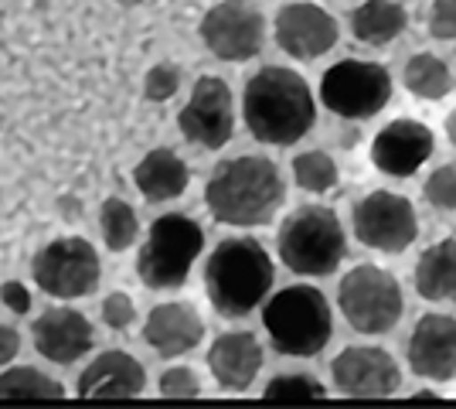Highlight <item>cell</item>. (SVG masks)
Here are the masks:
<instances>
[{"mask_svg":"<svg viewBox=\"0 0 456 409\" xmlns=\"http://www.w3.org/2000/svg\"><path fill=\"white\" fill-rule=\"evenodd\" d=\"M242 117H246V130L259 143L289 147L310 134L317 106L300 72L283 65H266L246 82Z\"/></svg>","mask_w":456,"mask_h":409,"instance_id":"obj_1","label":"cell"},{"mask_svg":"<svg viewBox=\"0 0 456 409\" xmlns=\"http://www.w3.org/2000/svg\"><path fill=\"white\" fill-rule=\"evenodd\" d=\"M286 198L280 168L266 157H232L222 160L208 177L205 205L222 225H266Z\"/></svg>","mask_w":456,"mask_h":409,"instance_id":"obj_2","label":"cell"},{"mask_svg":"<svg viewBox=\"0 0 456 409\" xmlns=\"http://www.w3.org/2000/svg\"><path fill=\"white\" fill-rule=\"evenodd\" d=\"M273 259L263 249V242L235 235L215 246V253L205 263V290L211 307L222 317H246L273 287Z\"/></svg>","mask_w":456,"mask_h":409,"instance_id":"obj_3","label":"cell"},{"mask_svg":"<svg viewBox=\"0 0 456 409\" xmlns=\"http://www.w3.org/2000/svg\"><path fill=\"white\" fill-rule=\"evenodd\" d=\"M263 324H266L273 348L289 358L321 355L334 331L327 297L317 287H304V283L276 293L263 311Z\"/></svg>","mask_w":456,"mask_h":409,"instance_id":"obj_4","label":"cell"},{"mask_svg":"<svg viewBox=\"0 0 456 409\" xmlns=\"http://www.w3.org/2000/svg\"><path fill=\"white\" fill-rule=\"evenodd\" d=\"M276 249L286 270L300 276H330L347 253L341 218L323 205H304L286 215L276 235Z\"/></svg>","mask_w":456,"mask_h":409,"instance_id":"obj_5","label":"cell"},{"mask_svg":"<svg viewBox=\"0 0 456 409\" xmlns=\"http://www.w3.org/2000/svg\"><path fill=\"white\" fill-rule=\"evenodd\" d=\"M205 249V233L188 215H160L147 229L136 256V276L151 290H177L188 283L194 259Z\"/></svg>","mask_w":456,"mask_h":409,"instance_id":"obj_6","label":"cell"},{"mask_svg":"<svg viewBox=\"0 0 456 409\" xmlns=\"http://www.w3.org/2000/svg\"><path fill=\"white\" fill-rule=\"evenodd\" d=\"M338 304L344 321L358 334L392 331L402 317L399 280L381 266H354L351 273H344Z\"/></svg>","mask_w":456,"mask_h":409,"instance_id":"obj_7","label":"cell"},{"mask_svg":"<svg viewBox=\"0 0 456 409\" xmlns=\"http://www.w3.org/2000/svg\"><path fill=\"white\" fill-rule=\"evenodd\" d=\"M392 99V76L379 61L344 59L321 78V102L344 119H368Z\"/></svg>","mask_w":456,"mask_h":409,"instance_id":"obj_8","label":"cell"},{"mask_svg":"<svg viewBox=\"0 0 456 409\" xmlns=\"http://www.w3.org/2000/svg\"><path fill=\"white\" fill-rule=\"evenodd\" d=\"M31 276L41 290L58 300H78L89 297L99 287V256H95L93 242H86L82 235H65L48 242L35 263H31Z\"/></svg>","mask_w":456,"mask_h":409,"instance_id":"obj_9","label":"cell"},{"mask_svg":"<svg viewBox=\"0 0 456 409\" xmlns=\"http://www.w3.org/2000/svg\"><path fill=\"white\" fill-rule=\"evenodd\" d=\"M201 41L215 59L248 61L263 52L266 18L252 0H222L201 18Z\"/></svg>","mask_w":456,"mask_h":409,"instance_id":"obj_10","label":"cell"},{"mask_svg":"<svg viewBox=\"0 0 456 409\" xmlns=\"http://www.w3.org/2000/svg\"><path fill=\"white\" fill-rule=\"evenodd\" d=\"M354 235L358 242L379 253H402L416 242L419 218L409 198L395 192H371L354 205Z\"/></svg>","mask_w":456,"mask_h":409,"instance_id":"obj_11","label":"cell"},{"mask_svg":"<svg viewBox=\"0 0 456 409\" xmlns=\"http://www.w3.org/2000/svg\"><path fill=\"white\" fill-rule=\"evenodd\" d=\"M177 127H181L184 140L205 147V151L225 147L232 134H235L232 89L215 76L198 78L194 89H191V99L184 102V110L177 113Z\"/></svg>","mask_w":456,"mask_h":409,"instance_id":"obj_12","label":"cell"},{"mask_svg":"<svg viewBox=\"0 0 456 409\" xmlns=\"http://www.w3.org/2000/svg\"><path fill=\"white\" fill-rule=\"evenodd\" d=\"M338 20L330 18L317 4H286L276 14V45L283 48L289 59H321L338 45Z\"/></svg>","mask_w":456,"mask_h":409,"instance_id":"obj_13","label":"cell"},{"mask_svg":"<svg viewBox=\"0 0 456 409\" xmlns=\"http://www.w3.org/2000/svg\"><path fill=\"white\" fill-rule=\"evenodd\" d=\"M330 379L344 396H392L402 386L395 358L381 348H344L330 362Z\"/></svg>","mask_w":456,"mask_h":409,"instance_id":"obj_14","label":"cell"},{"mask_svg":"<svg viewBox=\"0 0 456 409\" xmlns=\"http://www.w3.org/2000/svg\"><path fill=\"white\" fill-rule=\"evenodd\" d=\"M433 130L419 119H395L371 140V160L381 175L409 177L433 157Z\"/></svg>","mask_w":456,"mask_h":409,"instance_id":"obj_15","label":"cell"},{"mask_svg":"<svg viewBox=\"0 0 456 409\" xmlns=\"http://www.w3.org/2000/svg\"><path fill=\"white\" fill-rule=\"evenodd\" d=\"M409 369L419 379L453 382L456 379V317L426 314L409 338Z\"/></svg>","mask_w":456,"mask_h":409,"instance_id":"obj_16","label":"cell"},{"mask_svg":"<svg viewBox=\"0 0 456 409\" xmlns=\"http://www.w3.org/2000/svg\"><path fill=\"white\" fill-rule=\"evenodd\" d=\"M31 338H35L41 358H48L55 365H72L82 355L93 351L95 331L89 317L76 307H52L35 321Z\"/></svg>","mask_w":456,"mask_h":409,"instance_id":"obj_17","label":"cell"},{"mask_svg":"<svg viewBox=\"0 0 456 409\" xmlns=\"http://www.w3.org/2000/svg\"><path fill=\"white\" fill-rule=\"evenodd\" d=\"M76 389L82 399H134L147 389V372L126 351H102L78 375Z\"/></svg>","mask_w":456,"mask_h":409,"instance_id":"obj_18","label":"cell"},{"mask_svg":"<svg viewBox=\"0 0 456 409\" xmlns=\"http://www.w3.org/2000/svg\"><path fill=\"white\" fill-rule=\"evenodd\" d=\"M201 338H205V321L191 304H157L147 314L143 341L160 358H181L198 348Z\"/></svg>","mask_w":456,"mask_h":409,"instance_id":"obj_19","label":"cell"},{"mask_svg":"<svg viewBox=\"0 0 456 409\" xmlns=\"http://www.w3.org/2000/svg\"><path fill=\"white\" fill-rule=\"evenodd\" d=\"M208 369L225 392H246L263 369V345L248 331L218 334L208 348Z\"/></svg>","mask_w":456,"mask_h":409,"instance_id":"obj_20","label":"cell"},{"mask_svg":"<svg viewBox=\"0 0 456 409\" xmlns=\"http://www.w3.org/2000/svg\"><path fill=\"white\" fill-rule=\"evenodd\" d=\"M134 184L147 201H171V198H181L188 192L191 171L171 147H157L136 164Z\"/></svg>","mask_w":456,"mask_h":409,"instance_id":"obj_21","label":"cell"},{"mask_svg":"<svg viewBox=\"0 0 456 409\" xmlns=\"http://www.w3.org/2000/svg\"><path fill=\"white\" fill-rule=\"evenodd\" d=\"M416 293L422 300L456 304V239H443L419 256Z\"/></svg>","mask_w":456,"mask_h":409,"instance_id":"obj_22","label":"cell"},{"mask_svg":"<svg viewBox=\"0 0 456 409\" xmlns=\"http://www.w3.org/2000/svg\"><path fill=\"white\" fill-rule=\"evenodd\" d=\"M405 7L395 0H364L362 7L351 14V31L362 45L385 48L388 41H395L405 31Z\"/></svg>","mask_w":456,"mask_h":409,"instance_id":"obj_23","label":"cell"},{"mask_svg":"<svg viewBox=\"0 0 456 409\" xmlns=\"http://www.w3.org/2000/svg\"><path fill=\"white\" fill-rule=\"evenodd\" d=\"M402 82H405V89H409L412 96L429 99V102L450 96V89H453V76H450L446 61L436 59V55H429V52L412 55V59L405 61Z\"/></svg>","mask_w":456,"mask_h":409,"instance_id":"obj_24","label":"cell"},{"mask_svg":"<svg viewBox=\"0 0 456 409\" xmlns=\"http://www.w3.org/2000/svg\"><path fill=\"white\" fill-rule=\"evenodd\" d=\"M99 229H102V242L110 253H123L130 249L140 235V222L130 201L123 198H106L102 209H99Z\"/></svg>","mask_w":456,"mask_h":409,"instance_id":"obj_25","label":"cell"},{"mask_svg":"<svg viewBox=\"0 0 456 409\" xmlns=\"http://www.w3.org/2000/svg\"><path fill=\"white\" fill-rule=\"evenodd\" d=\"M58 396H65L61 382L31 365H18L0 375V399H58Z\"/></svg>","mask_w":456,"mask_h":409,"instance_id":"obj_26","label":"cell"},{"mask_svg":"<svg viewBox=\"0 0 456 409\" xmlns=\"http://www.w3.org/2000/svg\"><path fill=\"white\" fill-rule=\"evenodd\" d=\"M293 181H297V188H304L310 195H323L338 184V164L323 151H306V154L293 157Z\"/></svg>","mask_w":456,"mask_h":409,"instance_id":"obj_27","label":"cell"},{"mask_svg":"<svg viewBox=\"0 0 456 409\" xmlns=\"http://www.w3.org/2000/svg\"><path fill=\"white\" fill-rule=\"evenodd\" d=\"M269 403H310L323 399V386L310 375H276L266 386Z\"/></svg>","mask_w":456,"mask_h":409,"instance_id":"obj_28","label":"cell"},{"mask_svg":"<svg viewBox=\"0 0 456 409\" xmlns=\"http://www.w3.org/2000/svg\"><path fill=\"white\" fill-rule=\"evenodd\" d=\"M422 195L426 201L439 209V212H453L456 209V164H443L436 168L429 181H426V188H422Z\"/></svg>","mask_w":456,"mask_h":409,"instance_id":"obj_29","label":"cell"},{"mask_svg":"<svg viewBox=\"0 0 456 409\" xmlns=\"http://www.w3.org/2000/svg\"><path fill=\"white\" fill-rule=\"evenodd\" d=\"M177 89H181V69L177 65L160 61V65H153L151 72H147L143 96L151 99V102H167L171 96H177Z\"/></svg>","mask_w":456,"mask_h":409,"instance_id":"obj_30","label":"cell"},{"mask_svg":"<svg viewBox=\"0 0 456 409\" xmlns=\"http://www.w3.org/2000/svg\"><path fill=\"white\" fill-rule=\"evenodd\" d=\"M198 392H201V382L188 365H174L160 375V396H167V399H194Z\"/></svg>","mask_w":456,"mask_h":409,"instance_id":"obj_31","label":"cell"},{"mask_svg":"<svg viewBox=\"0 0 456 409\" xmlns=\"http://www.w3.org/2000/svg\"><path fill=\"white\" fill-rule=\"evenodd\" d=\"M102 321H106V328H113V331H126V328L136 321L134 297L123 290L110 293V297L102 300Z\"/></svg>","mask_w":456,"mask_h":409,"instance_id":"obj_32","label":"cell"},{"mask_svg":"<svg viewBox=\"0 0 456 409\" xmlns=\"http://www.w3.org/2000/svg\"><path fill=\"white\" fill-rule=\"evenodd\" d=\"M429 35L443 41H456V0H436L429 11Z\"/></svg>","mask_w":456,"mask_h":409,"instance_id":"obj_33","label":"cell"},{"mask_svg":"<svg viewBox=\"0 0 456 409\" xmlns=\"http://www.w3.org/2000/svg\"><path fill=\"white\" fill-rule=\"evenodd\" d=\"M0 300H4V307L11 314H28L31 311V290L18 283V280H7L4 287H0Z\"/></svg>","mask_w":456,"mask_h":409,"instance_id":"obj_34","label":"cell"},{"mask_svg":"<svg viewBox=\"0 0 456 409\" xmlns=\"http://www.w3.org/2000/svg\"><path fill=\"white\" fill-rule=\"evenodd\" d=\"M20 351V334L7 324H0V365H11Z\"/></svg>","mask_w":456,"mask_h":409,"instance_id":"obj_35","label":"cell"},{"mask_svg":"<svg viewBox=\"0 0 456 409\" xmlns=\"http://www.w3.org/2000/svg\"><path fill=\"white\" fill-rule=\"evenodd\" d=\"M446 136H450V140L456 143V110L450 113V117H446Z\"/></svg>","mask_w":456,"mask_h":409,"instance_id":"obj_36","label":"cell"},{"mask_svg":"<svg viewBox=\"0 0 456 409\" xmlns=\"http://www.w3.org/2000/svg\"><path fill=\"white\" fill-rule=\"evenodd\" d=\"M116 4H119V7H136L140 0H116Z\"/></svg>","mask_w":456,"mask_h":409,"instance_id":"obj_37","label":"cell"}]
</instances>
